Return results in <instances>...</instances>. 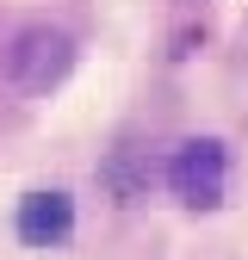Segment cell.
Here are the masks:
<instances>
[{
    "mask_svg": "<svg viewBox=\"0 0 248 260\" xmlns=\"http://www.w3.org/2000/svg\"><path fill=\"white\" fill-rule=\"evenodd\" d=\"M224 180H230V149L217 137H186L168 155V186H174V199L193 205V211H211L224 199Z\"/></svg>",
    "mask_w": 248,
    "mask_h": 260,
    "instance_id": "7a4b0ae2",
    "label": "cell"
},
{
    "mask_svg": "<svg viewBox=\"0 0 248 260\" xmlns=\"http://www.w3.org/2000/svg\"><path fill=\"white\" fill-rule=\"evenodd\" d=\"M13 230H19L25 248H62V242L75 236V199H69V192H56V186L25 192V199H19V217H13Z\"/></svg>",
    "mask_w": 248,
    "mask_h": 260,
    "instance_id": "3957f363",
    "label": "cell"
},
{
    "mask_svg": "<svg viewBox=\"0 0 248 260\" xmlns=\"http://www.w3.org/2000/svg\"><path fill=\"white\" fill-rule=\"evenodd\" d=\"M69 69H75V38L62 25H19L0 56V75L13 93H50L69 81Z\"/></svg>",
    "mask_w": 248,
    "mask_h": 260,
    "instance_id": "6da1fadb",
    "label": "cell"
}]
</instances>
